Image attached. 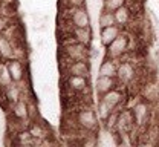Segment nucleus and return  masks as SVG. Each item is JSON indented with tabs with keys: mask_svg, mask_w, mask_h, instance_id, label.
Segmentation results:
<instances>
[{
	"mask_svg": "<svg viewBox=\"0 0 159 147\" xmlns=\"http://www.w3.org/2000/svg\"><path fill=\"white\" fill-rule=\"evenodd\" d=\"M12 115L17 121H26L29 118V104L20 98L17 103H14L12 106Z\"/></svg>",
	"mask_w": 159,
	"mask_h": 147,
	"instance_id": "nucleus-16",
	"label": "nucleus"
},
{
	"mask_svg": "<svg viewBox=\"0 0 159 147\" xmlns=\"http://www.w3.org/2000/svg\"><path fill=\"white\" fill-rule=\"evenodd\" d=\"M67 5H69V6H74V5H83V0H67Z\"/></svg>",
	"mask_w": 159,
	"mask_h": 147,
	"instance_id": "nucleus-25",
	"label": "nucleus"
},
{
	"mask_svg": "<svg viewBox=\"0 0 159 147\" xmlns=\"http://www.w3.org/2000/svg\"><path fill=\"white\" fill-rule=\"evenodd\" d=\"M119 60L115 58H109L104 57V60L101 62L98 69V75H104V77H115L116 78V69H118Z\"/></svg>",
	"mask_w": 159,
	"mask_h": 147,
	"instance_id": "nucleus-14",
	"label": "nucleus"
},
{
	"mask_svg": "<svg viewBox=\"0 0 159 147\" xmlns=\"http://www.w3.org/2000/svg\"><path fill=\"white\" fill-rule=\"evenodd\" d=\"M122 32V28L118 25H112V26H106V28H99V42L104 48H107L110 43L113 42L119 34Z\"/></svg>",
	"mask_w": 159,
	"mask_h": 147,
	"instance_id": "nucleus-11",
	"label": "nucleus"
},
{
	"mask_svg": "<svg viewBox=\"0 0 159 147\" xmlns=\"http://www.w3.org/2000/svg\"><path fill=\"white\" fill-rule=\"evenodd\" d=\"M99 55V51L97 48H93V46H90V49H89V57H90V60H95V58H98Z\"/></svg>",
	"mask_w": 159,
	"mask_h": 147,
	"instance_id": "nucleus-24",
	"label": "nucleus"
},
{
	"mask_svg": "<svg viewBox=\"0 0 159 147\" xmlns=\"http://www.w3.org/2000/svg\"><path fill=\"white\" fill-rule=\"evenodd\" d=\"M5 28H6V20L3 17H0V32H3Z\"/></svg>",
	"mask_w": 159,
	"mask_h": 147,
	"instance_id": "nucleus-26",
	"label": "nucleus"
},
{
	"mask_svg": "<svg viewBox=\"0 0 159 147\" xmlns=\"http://www.w3.org/2000/svg\"><path fill=\"white\" fill-rule=\"evenodd\" d=\"M112 112H113V110H112L109 106H107L104 101H102V100H101V98H99V100H98V106H97V113H98L99 121H104V120H106V118L112 113Z\"/></svg>",
	"mask_w": 159,
	"mask_h": 147,
	"instance_id": "nucleus-21",
	"label": "nucleus"
},
{
	"mask_svg": "<svg viewBox=\"0 0 159 147\" xmlns=\"http://www.w3.org/2000/svg\"><path fill=\"white\" fill-rule=\"evenodd\" d=\"M99 98L109 106L112 110H116V109L121 107V104L125 101V94H124V90H122V89H119V86H118V87H115V89H112V90L106 92V94H104V95H101Z\"/></svg>",
	"mask_w": 159,
	"mask_h": 147,
	"instance_id": "nucleus-8",
	"label": "nucleus"
},
{
	"mask_svg": "<svg viewBox=\"0 0 159 147\" xmlns=\"http://www.w3.org/2000/svg\"><path fill=\"white\" fill-rule=\"evenodd\" d=\"M5 95H6V98H8L12 104L17 103L20 100V87L16 83H11L9 86L5 87Z\"/></svg>",
	"mask_w": 159,
	"mask_h": 147,
	"instance_id": "nucleus-20",
	"label": "nucleus"
},
{
	"mask_svg": "<svg viewBox=\"0 0 159 147\" xmlns=\"http://www.w3.org/2000/svg\"><path fill=\"white\" fill-rule=\"evenodd\" d=\"M127 0H102V8L104 9H109V11H115L121 6L125 5Z\"/></svg>",
	"mask_w": 159,
	"mask_h": 147,
	"instance_id": "nucleus-23",
	"label": "nucleus"
},
{
	"mask_svg": "<svg viewBox=\"0 0 159 147\" xmlns=\"http://www.w3.org/2000/svg\"><path fill=\"white\" fill-rule=\"evenodd\" d=\"M98 23L99 28H106V26H112V25H116L115 23V16H113V11H109V9H101L98 17Z\"/></svg>",
	"mask_w": 159,
	"mask_h": 147,
	"instance_id": "nucleus-18",
	"label": "nucleus"
},
{
	"mask_svg": "<svg viewBox=\"0 0 159 147\" xmlns=\"http://www.w3.org/2000/svg\"><path fill=\"white\" fill-rule=\"evenodd\" d=\"M113 16H115V23L124 29V28L130 23L133 14H132V12H130V9L124 5V6H121V8H118V9H115V11H113Z\"/></svg>",
	"mask_w": 159,
	"mask_h": 147,
	"instance_id": "nucleus-17",
	"label": "nucleus"
},
{
	"mask_svg": "<svg viewBox=\"0 0 159 147\" xmlns=\"http://www.w3.org/2000/svg\"><path fill=\"white\" fill-rule=\"evenodd\" d=\"M77 124L86 132H97L99 126V118L97 109L93 107H83L77 113Z\"/></svg>",
	"mask_w": 159,
	"mask_h": 147,
	"instance_id": "nucleus-2",
	"label": "nucleus"
},
{
	"mask_svg": "<svg viewBox=\"0 0 159 147\" xmlns=\"http://www.w3.org/2000/svg\"><path fill=\"white\" fill-rule=\"evenodd\" d=\"M129 49H130V35H127L125 32H121L106 48V57L115 58V60H122V57L129 52Z\"/></svg>",
	"mask_w": 159,
	"mask_h": 147,
	"instance_id": "nucleus-1",
	"label": "nucleus"
},
{
	"mask_svg": "<svg viewBox=\"0 0 159 147\" xmlns=\"http://www.w3.org/2000/svg\"><path fill=\"white\" fill-rule=\"evenodd\" d=\"M69 35L72 37L74 42H78L81 44L90 46L93 42V31L92 28H70Z\"/></svg>",
	"mask_w": 159,
	"mask_h": 147,
	"instance_id": "nucleus-9",
	"label": "nucleus"
},
{
	"mask_svg": "<svg viewBox=\"0 0 159 147\" xmlns=\"http://www.w3.org/2000/svg\"><path fill=\"white\" fill-rule=\"evenodd\" d=\"M29 133L34 136V140H40V138L46 136V130L43 129V124H40V123H32L29 126Z\"/></svg>",
	"mask_w": 159,
	"mask_h": 147,
	"instance_id": "nucleus-22",
	"label": "nucleus"
},
{
	"mask_svg": "<svg viewBox=\"0 0 159 147\" xmlns=\"http://www.w3.org/2000/svg\"><path fill=\"white\" fill-rule=\"evenodd\" d=\"M66 12L72 28H90V17L84 5L66 6Z\"/></svg>",
	"mask_w": 159,
	"mask_h": 147,
	"instance_id": "nucleus-3",
	"label": "nucleus"
},
{
	"mask_svg": "<svg viewBox=\"0 0 159 147\" xmlns=\"http://www.w3.org/2000/svg\"><path fill=\"white\" fill-rule=\"evenodd\" d=\"M6 64H8V69H9V74H11L12 81H14V83H20V81L25 78V75H26L25 64L21 62V58H17V57L9 58V60L6 62Z\"/></svg>",
	"mask_w": 159,
	"mask_h": 147,
	"instance_id": "nucleus-10",
	"label": "nucleus"
},
{
	"mask_svg": "<svg viewBox=\"0 0 159 147\" xmlns=\"http://www.w3.org/2000/svg\"><path fill=\"white\" fill-rule=\"evenodd\" d=\"M135 78H136V69L133 63L119 60L118 69H116V80L119 86H129Z\"/></svg>",
	"mask_w": 159,
	"mask_h": 147,
	"instance_id": "nucleus-5",
	"label": "nucleus"
},
{
	"mask_svg": "<svg viewBox=\"0 0 159 147\" xmlns=\"http://www.w3.org/2000/svg\"><path fill=\"white\" fill-rule=\"evenodd\" d=\"M132 115H133V120H135V126H142L148 121V117H150V110H148V104L145 101H139L133 106L132 109Z\"/></svg>",
	"mask_w": 159,
	"mask_h": 147,
	"instance_id": "nucleus-13",
	"label": "nucleus"
},
{
	"mask_svg": "<svg viewBox=\"0 0 159 147\" xmlns=\"http://www.w3.org/2000/svg\"><path fill=\"white\" fill-rule=\"evenodd\" d=\"M64 84L66 87L74 92V94H84L89 92V78L80 77V75H66L64 77Z\"/></svg>",
	"mask_w": 159,
	"mask_h": 147,
	"instance_id": "nucleus-7",
	"label": "nucleus"
},
{
	"mask_svg": "<svg viewBox=\"0 0 159 147\" xmlns=\"http://www.w3.org/2000/svg\"><path fill=\"white\" fill-rule=\"evenodd\" d=\"M14 57H16V51H14V44L11 42V39L0 32V58L9 60Z\"/></svg>",
	"mask_w": 159,
	"mask_h": 147,
	"instance_id": "nucleus-15",
	"label": "nucleus"
},
{
	"mask_svg": "<svg viewBox=\"0 0 159 147\" xmlns=\"http://www.w3.org/2000/svg\"><path fill=\"white\" fill-rule=\"evenodd\" d=\"M119 83L118 80L115 78V77H104V75H98L97 77V80H95V90H97V94H98L99 97L101 95H104L106 92H109V90H112V89H115V87H118Z\"/></svg>",
	"mask_w": 159,
	"mask_h": 147,
	"instance_id": "nucleus-12",
	"label": "nucleus"
},
{
	"mask_svg": "<svg viewBox=\"0 0 159 147\" xmlns=\"http://www.w3.org/2000/svg\"><path fill=\"white\" fill-rule=\"evenodd\" d=\"M64 75H80V77H90V62L89 60H77L69 62L63 69Z\"/></svg>",
	"mask_w": 159,
	"mask_h": 147,
	"instance_id": "nucleus-6",
	"label": "nucleus"
},
{
	"mask_svg": "<svg viewBox=\"0 0 159 147\" xmlns=\"http://www.w3.org/2000/svg\"><path fill=\"white\" fill-rule=\"evenodd\" d=\"M11 83H14V81L11 78L8 64H6V62H0V86L5 89L6 86H9Z\"/></svg>",
	"mask_w": 159,
	"mask_h": 147,
	"instance_id": "nucleus-19",
	"label": "nucleus"
},
{
	"mask_svg": "<svg viewBox=\"0 0 159 147\" xmlns=\"http://www.w3.org/2000/svg\"><path fill=\"white\" fill-rule=\"evenodd\" d=\"M135 127V120H133V115H132V110H122L118 112V118H116V126L115 130L119 136H125L129 133H132Z\"/></svg>",
	"mask_w": 159,
	"mask_h": 147,
	"instance_id": "nucleus-4",
	"label": "nucleus"
}]
</instances>
